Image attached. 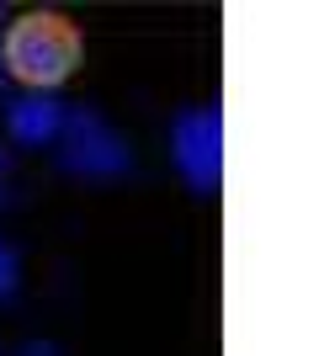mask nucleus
I'll list each match as a JSON object with an SVG mask.
<instances>
[{
    "label": "nucleus",
    "mask_w": 319,
    "mask_h": 356,
    "mask_svg": "<svg viewBox=\"0 0 319 356\" xmlns=\"http://www.w3.org/2000/svg\"><path fill=\"white\" fill-rule=\"evenodd\" d=\"M64 149H59V165L69 176H85V181H112V176H128V144H122L91 106H75L64 112V128H59Z\"/></svg>",
    "instance_id": "nucleus-3"
},
{
    "label": "nucleus",
    "mask_w": 319,
    "mask_h": 356,
    "mask_svg": "<svg viewBox=\"0 0 319 356\" xmlns=\"http://www.w3.org/2000/svg\"><path fill=\"white\" fill-rule=\"evenodd\" d=\"M170 160L192 192H218L224 181V118L213 106H186L170 122Z\"/></svg>",
    "instance_id": "nucleus-2"
},
{
    "label": "nucleus",
    "mask_w": 319,
    "mask_h": 356,
    "mask_svg": "<svg viewBox=\"0 0 319 356\" xmlns=\"http://www.w3.org/2000/svg\"><path fill=\"white\" fill-rule=\"evenodd\" d=\"M16 356H59V346H48V341H32V346H22Z\"/></svg>",
    "instance_id": "nucleus-6"
},
{
    "label": "nucleus",
    "mask_w": 319,
    "mask_h": 356,
    "mask_svg": "<svg viewBox=\"0 0 319 356\" xmlns=\"http://www.w3.org/2000/svg\"><path fill=\"white\" fill-rule=\"evenodd\" d=\"M16 277H22V266H16V250L0 239V298H11V293H16Z\"/></svg>",
    "instance_id": "nucleus-5"
},
{
    "label": "nucleus",
    "mask_w": 319,
    "mask_h": 356,
    "mask_svg": "<svg viewBox=\"0 0 319 356\" xmlns=\"http://www.w3.org/2000/svg\"><path fill=\"white\" fill-rule=\"evenodd\" d=\"M0 176H6V149H0Z\"/></svg>",
    "instance_id": "nucleus-7"
},
{
    "label": "nucleus",
    "mask_w": 319,
    "mask_h": 356,
    "mask_svg": "<svg viewBox=\"0 0 319 356\" xmlns=\"http://www.w3.org/2000/svg\"><path fill=\"white\" fill-rule=\"evenodd\" d=\"M59 128H64V106L54 102V96H22V102L6 106V134H11L16 144H27V149L54 144Z\"/></svg>",
    "instance_id": "nucleus-4"
},
{
    "label": "nucleus",
    "mask_w": 319,
    "mask_h": 356,
    "mask_svg": "<svg viewBox=\"0 0 319 356\" xmlns=\"http://www.w3.org/2000/svg\"><path fill=\"white\" fill-rule=\"evenodd\" d=\"M0 64L32 90H54L85 64V32L64 11H22L0 38Z\"/></svg>",
    "instance_id": "nucleus-1"
}]
</instances>
